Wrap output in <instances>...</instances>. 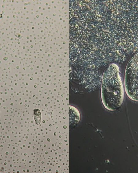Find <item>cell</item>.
Segmentation results:
<instances>
[{
  "label": "cell",
  "instance_id": "1",
  "mask_svg": "<svg viewBox=\"0 0 138 173\" xmlns=\"http://www.w3.org/2000/svg\"><path fill=\"white\" fill-rule=\"evenodd\" d=\"M101 96L103 105L109 111L117 110L123 104L124 87L119 68L115 63L110 64L103 73Z\"/></svg>",
  "mask_w": 138,
  "mask_h": 173
},
{
  "label": "cell",
  "instance_id": "2",
  "mask_svg": "<svg viewBox=\"0 0 138 173\" xmlns=\"http://www.w3.org/2000/svg\"><path fill=\"white\" fill-rule=\"evenodd\" d=\"M124 85L127 96L132 101H138V56L135 54L130 60L124 75Z\"/></svg>",
  "mask_w": 138,
  "mask_h": 173
},
{
  "label": "cell",
  "instance_id": "3",
  "mask_svg": "<svg viewBox=\"0 0 138 173\" xmlns=\"http://www.w3.org/2000/svg\"><path fill=\"white\" fill-rule=\"evenodd\" d=\"M70 126L72 128L79 123L80 115L78 110L72 106L70 107Z\"/></svg>",
  "mask_w": 138,
  "mask_h": 173
},
{
  "label": "cell",
  "instance_id": "4",
  "mask_svg": "<svg viewBox=\"0 0 138 173\" xmlns=\"http://www.w3.org/2000/svg\"><path fill=\"white\" fill-rule=\"evenodd\" d=\"M34 115L36 123L39 124L41 121V113L40 111L38 109L34 110Z\"/></svg>",
  "mask_w": 138,
  "mask_h": 173
}]
</instances>
